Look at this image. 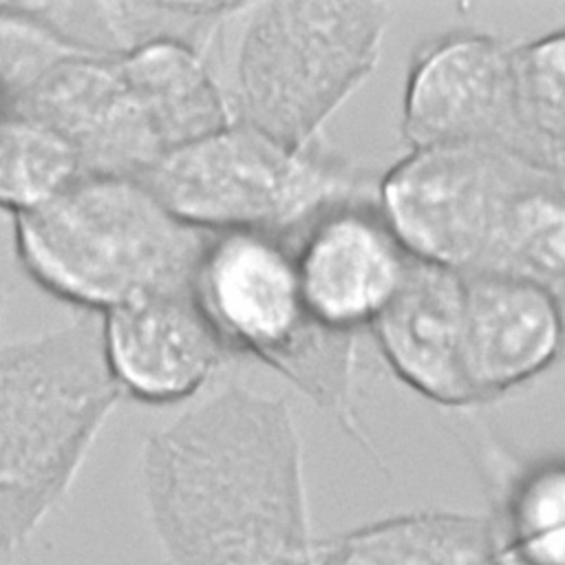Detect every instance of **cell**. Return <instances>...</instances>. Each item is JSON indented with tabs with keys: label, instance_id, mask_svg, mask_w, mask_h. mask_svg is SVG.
I'll return each instance as SVG.
<instances>
[{
	"label": "cell",
	"instance_id": "14",
	"mask_svg": "<svg viewBox=\"0 0 565 565\" xmlns=\"http://www.w3.org/2000/svg\"><path fill=\"white\" fill-rule=\"evenodd\" d=\"M475 274L532 282L565 305V159L521 157Z\"/></svg>",
	"mask_w": 565,
	"mask_h": 565
},
{
	"label": "cell",
	"instance_id": "17",
	"mask_svg": "<svg viewBox=\"0 0 565 565\" xmlns=\"http://www.w3.org/2000/svg\"><path fill=\"white\" fill-rule=\"evenodd\" d=\"M84 177L73 146L38 119L7 110L0 119V210L31 212Z\"/></svg>",
	"mask_w": 565,
	"mask_h": 565
},
{
	"label": "cell",
	"instance_id": "1",
	"mask_svg": "<svg viewBox=\"0 0 565 565\" xmlns=\"http://www.w3.org/2000/svg\"><path fill=\"white\" fill-rule=\"evenodd\" d=\"M141 475L170 565H313L302 444L282 397L218 391L148 439Z\"/></svg>",
	"mask_w": 565,
	"mask_h": 565
},
{
	"label": "cell",
	"instance_id": "4",
	"mask_svg": "<svg viewBox=\"0 0 565 565\" xmlns=\"http://www.w3.org/2000/svg\"><path fill=\"white\" fill-rule=\"evenodd\" d=\"M391 7L384 2L276 0L247 4L227 93L234 121L309 148L373 71Z\"/></svg>",
	"mask_w": 565,
	"mask_h": 565
},
{
	"label": "cell",
	"instance_id": "11",
	"mask_svg": "<svg viewBox=\"0 0 565 565\" xmlns=\"http://www.w3.org/2000/svg\"><path fill=\"white\" fill-rule=\"evenodd\" d=\"M102 338L117 386L159 404L194 395L230 355L192 289L150 291L106 311Z\"/></svg>",
	"mask_w": 565,
	"mask_h": 565
},
{
	"label": "cell",
	"instance_id": "7",
	"mask_svg": "<svg viewBox=\"0 0 565 565\" xmlns=\"http://www.w3.org/2000/svg\"><path fill=\"white\" fill-rule=\"evenodd\" d=\"M523 154L503 146L411 150L377 181V207L415 260L475 274Z\"/></svg>",
	"mask_w": 565,
	"mask_h": 565
},
{
	"label": "cell",
	"instance_id": "16",
	"mask_svg": "<svg viewBox=\"0 0 565 565\" xmlns=\"http://www.w3.org/2000/svg\"><path fill=\"white\" fill-rule=\"evenodd\" d=\"M483 463L499 541L527 565H565V459L523 466L494 448Z\"/></svg>",
	"mask_w": 565,
	"mask_h": 565
},
{
	"label": "cell",
	"instance_id": "15",
	"mask_svg": "<svg viewBox=\"0 0 565 565\" xmlns=\"http://www.w3.org/2000/svg\"><path fill=\"white\" fill-rule=\"evenodd\" d=\"M494 547L492 519L415 512L338 536L329 543L320 565H488Z\"/></svg>",
	"mask_w": 565,
	"mask_h": 565
},
{
	"label": "cell",
	"instance_id": "3",
	"mask_svg": "<svg viewBox=\"0 0 565 565\" xmlns=\"http://www.w3.org/2000/svg\"><path fill=\"white\" fill-rule=\"evenodd\" d=\"M119 391L93 322L0 344V543L51 510Z\"/></svg>",
	"mask_w": 565,
	"mask_h": 565
},
{
	"label": "cell",
	"instance_id": "20",
	"mask_svg": "<svg viewBox=\"0 0 565 565\" xmlns=\"http://www.w3.org/2000/svg\"><path fill=\"white\" fill-rule=\"evenodd\" d=\"M7 110H9V102H7V95L0 88V119L7 115Z\"/></svg>",
	"mask_w": 565,
	"mask_h": 565
},
{
	"label": "cell",
	"instance_id": "12",
	"mask_svg": "<svg viewBox=\"0 0 565 565\" xmlns=\"http://www.w3.org/2000/svg\"><path fill=\"white\" fill-rule=\"evenodd\" d=\"M463 276L466 364L477 404L552 369L565 351V305L550 291L494 274Z\"/></svg>",
	"mask_w": 565,
	"mask_h": 565
},
{
	"label": "cell",
	"instance_id": "18",
	"mask_svg": "<svg viewBox=\"0 0 565 565\" xmlns=\"http://www.w3.org/2000/svg\"><path fill=\"white\" fill-rule=\"evenodd\" d=\"M512 95L521 146L530 154L565 157V29L512 44Z\"/></svg>",
	"mask_w": 565,
	"mask_h": 565
},
{
	"label": "cell",
	"instance_id": "9",
	"mask_svg": "<svg viewBox=\"0 0 565 565\" xmlns=\"http://www.w3.org/2000/svg\"><path fill=\"white\" fill-rule=\"evenodd\" d=\"M9 110L62 135L77 152L84 174L141 179L166 157L124 55H71Z\"/></svg>",
	"mask_w": 565,
	"mask_h": 565
},
{
	"label": "cell",
	"instance_id": "19",
	"mask_svg": "<svg viewBox=\"0 0 565 565\" xmlns=\"http://www.w3.org/2000/svg\"><path fill=\"white\" fill-rule=\"evenodd\" d=\"M488 565H527L523 558H519L508 545H503L497 536V547H494V554L490 558Z\"/></svg>",
	"mask_w": 565,
	"mask_h": 565
},
{
	"label": "cell",
	"instance_id": "5",
	"mask_svg": "<svg viewBox=\"0 0 565 565\" xmlns=\"http://www.w3.org/2000/svg\"><path fill=\"white\" fill-rule=\"evenodd\" d=\"M139 181L183 223L294 243L324 210L371 194V177L320 143L296 148L243 121L183 146Z\"/></svg>",
	"mask_w": 565,
	"mask_h": 565
},
{
	"label": "cell",
	"instance_id": "6",
	"mask_svg": "<svg viewBox=\"0 0 565 565\" xmlns=\"http://www.w3.org/2000/svg\"><path fill=\"white\" fill-rule=\"evenodd\" d=\"M192 291L230 355H252L271 366L373 450L353 411L355 335L331 331L309 313L289 241L210 234Z\"/></svg>",
	"mask_w": 565,
	"mask_h": 565
},
{
	"label": "cell",
	"instance_id": "10",
	"mask_svg": "<svg viewBox=\"0 0 565 565\" xmlns=\"http://www.w3.org/2000/svg\"><path fill=\"white\" fill-rule=\"evenodd\" d=\"M291 247L309 313L322 327L349 335L375 322L413 263L375 196L324 210Z\"/></svg>",
	"mask_w": 565,
	"mask_h": 565
},
{
	"label": "cell",
	"instance_id": "2",
	"mask_svg": "<svg viewBox=\"0 0 565 565\" xmlns=\"http://www.w3.org/2000/svg\"><path fill=\"white\" fill-rule=\"evenodd\" d=\"M207 238L130 177L84 174L15 216L18 254L33 280L104 311L150 291L192 289Z\"/></svg>",
	"mask_w": 565,
	"mask_h": 565
},
{
	"label": "cell",
	"instance_id": "8",
	"mask_svg": "<svg viewBox=\"0 0 565 565\" xmlns=\"http://www.w3.org/2000/svg\"><path fill=\"white\" fill-rule=\"evenodd\" d=\"M510 51L512 44L479 31H450L424 42L411 60L402 99L399 132L408 148L523 150Z\"/></svg>",
	"mask_w": 565,
	"mask_h": 565
},
{
	"label": "cell",
	"instance_id": "13",
	"mask_svg": "<svg viewBox=\"0 0 565 565\" xmlns=\"http://www.w3.org/2000/svg\"><path fill=\"white\" fill-rule=\"evenodd\" d=\"M391 371L441 406H475L466 364L463 276L411 263L388 307L369 327Z\"/></svg>",
	"mask_w": 565,
	"mask_h": 565
}]
</instances>
